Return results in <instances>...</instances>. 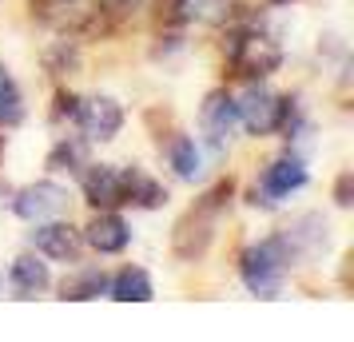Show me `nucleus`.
<instances>
[{
  "label": "nucleus",
  "mask_w": 354,
  "mask_h": 342,
  "mask_svg": "<svg viewBox=\"0 0 354 342\" xmlns=\"http://www.w3.org/2000/svg\"><path fill=\"white\" fill-rule=\"evenodd\" d=\"M227 203H231V183L223 180L179 215L176 231H171V255H176L179 263H195L211 251L215 231H219V215L227 211Z\"/></svg>",
  "instance_id": "obj_1"
},
{
  "label": "nucleus",
  "mask_w": 354,
  "mask_h": 342,
  "mask_svg": "<svg viewBox=\"0 0 354 342\" xmlns=\"http://www.w3.org/2000/svg\"><path fill=\"white\" fill-rule=\"evenodd\" d=\"M290 263H295V255H290L287 239L283 235H267V239H259V243H251L243 251L239 275H243V283H247L251 294L274 298V294L283 291V278H287Z\"/></svg>",
  "instance_id": "obj_2"
},
{
  "label": "nucleus",
  "mask_w": 354,
  "mask_h": 342,
  "mask_svg": "<svg viewBox=\"0 0 354 342\" xmlns=\"http://www.w3.org/2000/svg\"><path fill=\"white\" fill-rule=\"evenodd\" d=\"M68 207H72V196H68V187H60V183H52V180L32 183V187L17 191V199H12V211H17L24 223L60 219V215H68Z\"/></svg>",
  "instance_id": "obj_3"
},
{
  "label": "nucleus",
  "mask_w": 354,
  "mask_h": 342,
  "mask_svg": "<svg viewBox=\"0 0 354 342\" xmlns=\"http://www.w3.org/2000/svg\"><path fill=\"white\" fill-rule=\"evenodd\" d=\"M32 247H36V255H44L52 263H76L84 251V231L64 223V215L60 219H44L32 231Z\"/></svg>",
  "instance_id": "obj_4"
},
{
  "label": "nucleus",
  "mask_w": 354,
  "mask_h": 342,
  "mask_svg": "<svg viewBox=\"0 0 354 342\" xmlns=\"http://www.w3.org/2000/svg\"><path fill=\"white\" fill-rule=\"evenodd\" d=\"M306 183V167L299 155H279L274 163H267V171H263V180L255 187V199L251 203H263V207H271L279 199H287L290 191H299Z\"/></svg>",
  "instance_id": "obj_5"
},
{
  "label": "nucleus",
  "mask_w": 354,
  "mask_h": 342,
  "mask_svg": "<svg viewBox=\"0 0 354 342\" xmlns=\"http://www.w3.org/2000/svg\"><path fill=\"white\" fill-rule=\"evenodd\" d=\"M283 239H287V247H290L295 259H319L322 251L330 247L335 231H330V219H326L322 211H306L283 231Z\"/></svg>",
  "instance_id": "obj_6"
},
{
  "label": "nucleus",
  "mask_w": 354,
  "mask_h": 342,
  "mask_svg": "<svg viewBox=\"0 0 354 342\" xmlns=\"http://www.w3.org/2000/svg\"><path fill=\"white\" fill-rule=\"evenodd\" d=\"M231 60H235V68H239L243 76H271V72H279V64H283V48L274 44V40H267V36H235V44H231Z\"/></svg>",
  "instance_id": "obj_7"
},
{
  "label": "nucleus",
  "mask_w": 354,
  "mask_h": 342,
  "mask_svg": "<svg viewBox=\"0 0 354 342\" xmlns=\"http://www.w3.org/2000/svg\"><path fill=\"white\" fill-rule=\"evenodd\" d=\"M76 120H80V128L88 140H115L120 128H124V108L115 104L112 96H88L76 104Z\"/></svg>",
  "instance_id": "obj_8"
},
{
  "label": "nucleus",
  "mask_w": 354,
  "mask_h": 342,
  "mask_svg": "<svg viewBox=\"0 0 354 342\" xmlns=\"http://www.w3.org/2000/svg\"><path fill=\"white\" fill-rule=\"evenodd\" d=\"M235 112H239V124L251 135H267V131L279 128V96L267 92L263 84H251L243 99H235Z\"/></svg>",
  "instance_id": "obj_9"
},
{
  "label": "nucleus",
  "mask_w": 354,
  "mask_h": 342,
  "mask_svg": "<svg viewBox=\"0 0 354 342\" xmlns=\"http://www.w3.org/2000/svg\"><path fill=\"white\" fill-rule=\"evenodd\" d=\"M84 199L92 207H120L124 203V171L112 163H88L84 167Z\"/></svg>",
  "instance_id": "obj_10"
},
{
  "label": "nucleus",
  "mask_w": 354,
  "mask_h": 342,
  "mask_svg": "<svg viewBox=\"0 0 354 342\" xmlns=\"http://www.w3.org/2000/svg\"><path fill=\"white\" fill-rule=\"evenodd\" d=\"M128 239H131L128 223H124L115 211H108V207L96 211V215H92V223L84 227V243L96 247L100 255H120V251L128 247Z\"/></svg>",
  "instance_id": "obj_11"
},
{
  "label": "nucleus",
  "mask_w": 354,
  "mask_h": 342,
  "mask_svg": "<svg viewBox=\"0 0 354 342\" xmlns=\"http://www.w3.org/2000/svg\"><path fill=\"white\" fill-rule=\"evenodd\" d=\"M199 120H203V131H207V140L215 147L227 144V135L235 131V124H239V112H235V99L227 96L223 88L219 92H211L207 99H203V108H199Z\"/></svg>",
  "instance_id": "obj_12"
},
{
  "label": "nucleus",
  "mask_w": 354,
  "mask_h": 342,
  "mask_svg": "<svg viewBox=\"0 0 354 342\" xmlns=\"http://www.w3.org/2000/svg\"><path fill=\"white\" fill-rule=\"evenodd\" d=\"M8 278H12V287L20 294H40L52 287V271H48V263H44V255H17Z\"/></svg>",
  "instance_id": "obj_13"
},
{
  "label": "nucleus",
  "mask_w": 354,
  "mask_h": 342,
  "mask_svg": "<svg viewBox=\"0 0 354 342\" xmlns=\"http://www.w3.org/2000/svg\"><path fill=\"white\" fill-rule=\"evenodd\" d=\"M124 203H136V207H163V203H167V191H163L151 175H144L140 167H128V171H124Z\"/></svg>",
  "instance_id": "obj_14"
},
{
  "label": "nucleus",
  "mask_w": 354,
  "mask_h": 342,
  "mask_svg": "<svg viewBox=\"0 0 354 342\" xmlns=\"http://www.w3.org/2000/svg\"><path fill=\"white\" fill-rule=\"evenodd\" d=\"M108 291H112V298H120V303H147V298L156 294V287H151V275H147L144 267H124V271L108 283Z\"/></svg>",
  "instance_id": "obj_15"
},
{
  "label": "nucleus",
  "mask_w": 354,
  "mask_h": 342,
  "mask_svg": "<svg viewBox=\"0 0 354 342\" xmlns=\"http://www.w3.org/2000/svg\"><path fill=\"white\" fill-rule=\"evenodd\" d=\"M167 160H171V167H176V175L183 183H195L203 175V155H199V144L192 135H176L171 147H167Z\"/></svg>",
  "instance_id": "obj_16"
},
{
  "label": "nucleus",
  "mask_w": 354,
  "mask_h": 342,
  "mask_svg": "<svg viewBox=\"0 0 354 342\" xmlns=\"http://www.w3.org/2000/svg\"><path fill=\"white\" fill-rule=\"evenodd\" d=\"M17 124H24V92L17 76L0 64V128H17Z\"/></svg>",
  "instance_id": "obj_17"
},
{
  "label": "nucleus",
  "mask_w": 354,
  "mask_h": 342,
  "mask_svg": "<svg viewBox=\"0 0 354 342\" xmlns=\"http://www.w3.org/2000/svg\"><path fill=\"white\" fill-rule=\"evenodd\" d=\"M108 283H112V278L104 275L100 267H92V271H80V275L64 278L60 294H64V298H76V303H84V298H100V294L108 291Z\"/></svg>",
  "instance_id": "obj_18"
},
{
  "label": "nucleus",
  "mask_w": 354,
  "mask_h": 342,
  "mask_svg": "<svg viewBox=\"0 0 354 342\" xmlns=\"http://www.w3.org/2000/svg\"><path fill=\"white\" fill-rule=\"evenodd\" d=\"M48 167L52 171H84L88 167V147L80 140H60L48 151Z\"/></svg>",
  "instance_id": "obj_19"
},
{
  "label": "nucleus",
  "mask_w": 354,
  "mask_h": 342,
  "mask_svg": "<svg viewBox=\"0 0 354 342\" xmlns=\"http://www.w3.org/2000/svg\"><path fill=\"white\" fill-rule=\"evenodd\" d=\"M144 4H147V0H100V12H104V17L124 20V17H136Z\"/></svg>",
  "instance_id": "obj_20"
},
{
  "label": "nucleus",
  "mask_w": 354,
  "mask_h": 342,
  "mask_svg": "<svg viewBox=\"0 0 354 342\" xmlns=\"http://www.w3.org/2000/svg\"><path fill=\"white\" fill-rule=\"evenodd\" d=\"M335 203L338 207H351L354 203V175L351 171H342V175L335 180Z\"/></svg>",
  "instance_id": "obj_21"
},
{
  "label": "nucleus",
  "mask_w": 354,
  "mask_h": 342,
  "mask_svg": "<svg viewBox=\"0 0 354 342\" xmlns=\"http://www.w3.org/2000/svg\"><path fill=\"white\" fill-rule=\"evenodd\" d=\"M76 104H80V99L76 96H68V92H60V96H56V120H60V115H76Z\"/></svg>",
  "instance_id": "obj_22"
},
{
  "label": "nucleus",
  "mask_w": 354,
  "mask_h": 342,
  "mask_svg": "<svg viewBox=\"0 0 354 342\" xmlns=\"http://www.w3.org/2000/svg\"><path fill=\"white\" fill-rule=\"evenodd\" d=\"M76 0H32V12H52V8H68Z\"/></svg>",
  "instance_id": "obj_23"
},
{
  "label": "nucleus",
  "mask_w": 354,
  "mask_h": 342,
  "mask_svg": "<svg viewBox=\"0 0 354 342\" xmlns=\"http://www.w3.org/2000/svg\"><path fill=\"white\" fill-rule=\"evenodd\" d=\"M0 147H4V135H0Z\"/></svg>",
  "instance_id": "obj_24"
}]
</instances>
